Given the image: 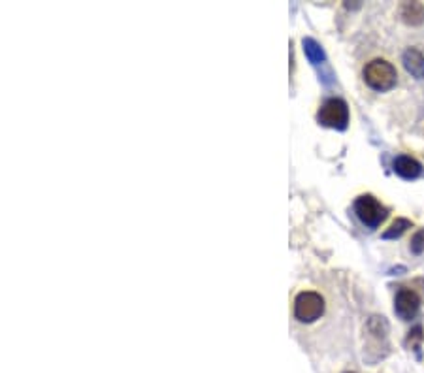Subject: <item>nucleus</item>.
<instances>
[{
    "instance_id": "obj_1",
    "label": "nucleus",
    "mask_w": 424,
    "mask_h": 373,
    "mask_svg": "<svg viewBox=\"0 0 424 373\" xmlns=\"http://www.w3.org/2000/svg\"><path fill=\"white\" fill-rule=\"evenodd\" d=\"M396 68L383 59H375L366 64L364 68V79L375 91H388L396 83Z\"/></svg>"
},
{
    "instance_id": "obj_2",
    "label": "nucleus",
    "mask_w": 424,
    "mask_h": 373,
    "mask_svg": "<svg viewBox=\"0 0 424 373\" xmlns=\"http://www.w3.org/2000/svg\"><path fill=\"white\" fill-rule=\"evenodd\" d=\"M324 313V300L313 291L300 292L294 298V317L300 323H313Z\"/></svg>"
},
{
    "instance_id": "obj_3",
    "label": "nucleus",
    "mask_w": 424,
    "mask_h": 373,
    "mask_svg": "<svg viewBox=\"0 0 424 373\" xmlns=\"http://www.w3.org/2000/svg\"><path fill=\"white\" fill-rule=\"evenodd\" d=\"M317 119L321 125L330 128H345L349 123V108L342 98H328L323 102V106L317 114Z\"/></svg>"
},
{
    "instance_id": "obj_4",
    "label": "nucleus",
    "mask_w": 424,
    "mask_h": 373,
    "mask_svg": "<svg viewBox=\"0 0 424 373\" xmlns=\"http://www.w3.org/2000/svg\"><path fill=\"white\" fill-rule=\"evenodd\" d=\"M355 213L362 221V224H366V227L370 228H375L385 221L386 209L383 208L381 202H377L374 197L366 195V197H361L355 202Z\"/></svg>"
},
{
    "instance_id": "obj_5",
    "label": "nucleus",
    "mask_w": 424,
    "mask_h": 373,
    "mask_svg": "<svg viewBox=\"0 0 424 373\" xmlns=\"http://www.w3.org/2000/svg\"><path fill=\"white\" fill-rule=\"evenodd\" d=\"M418 307H421V298H418L413 291H409V289H402V291L396 294L394 310H396L400 319L411 321L413 317L417 315Z\"/></svg>"
},
{
    "instance_id": "obj_6",
    "label": "nucleus",
    "mask_w": 424,
    "mask_h": 373,
    "mask_svg": "<svg viewBox=\"0 0 424 373\" xmlns=\"http://www.w3.org/2000/svg\"><path fill=\"white\" fill-rule=\"evenodd\" d=\"M394 172L398 176L405 177V179H413V177L421 176L423 168L415 158L407 157V155H400V157L394 158Z\"/></svg>"
},
{
    "instance_id": "obj_7",
    "label": "nucleus",
    "mask_w": 424,
    "mask_h": 373,
    "mask_svg": "<svg viewBox=\"0 0 424 373\" xmlns=\"http://www.w3.org/2000/svg\"><path fill=\"white\" fill-rule=\"evenodd\" d=\"M404 66L405 70L417 79L424 77V57L418 50H407L404 53Z\"/></svg>"
},
{
    "instance_id": "obj_8",
    "label": "nucleus",
    "mask_w": 424,
    "mask_h": 373,
    "mask_svg": "<svg viewBox=\"0 0 424 373\" xmlns=\"http://www.w3.org/2000/svg\"><path fill=\"white\" fill-rule=\"evenodd\" d=\"M404 17L407 23H421L424 20V8L421 4H405Z\"/></svg>"
},
{
    "instance_id": "obj_9",
    "label": "nucleus",
    "mask_w": 424,
    "mask_h": 373,
    "mask_svg": "<svg viewBox=\"0 0 424 373\" xmlns=\"http://www.w3.org/2000/svg\"><path fill=\"white\" fill-rule=\"evenodd\" d=\"M407 228H411V222L407 221V219H396L393 222V227L385 232V238H398V236L404 234Z\"/></svg>"
},
{
    "instance_id": "obj_10",
    "label": "nucleus",
    "mask_w": 424,
    "mask_h": 373,
    "mask_svg": "<svg viewBox=\"0 0 424 373\" xmlns=\"http://www.w3.org/2000/svg\"><path fill=\"white\" fill-rule=\"evenodd\" d=\"M304 51L313 63H321L324 59L323 51H321V47H319L313 40H304Z\"/></svg>"
},
{
    "instance_id": "obj_11",
    "label": "nucleus",
    "mask_w": 424,
    "mask_h": 373,
    "mask_svg": "<svg viewBox=\"0 0 424 373\" xmlns=\"http://www.w3.org/2000/svg\"><path fill=\"white\" fill-rule=\"evenodd\" d=\"M411 251L413 253H423L424 251V232H417L411 241Z\"/></svg>"
}]
</instances>
